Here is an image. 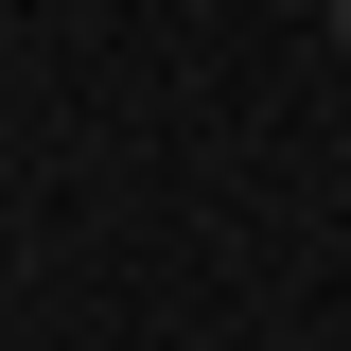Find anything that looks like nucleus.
<instances>
[{
  "mask_svg": "<svg viewBox=\"0 0 351 351\" xmlns=\"http://www.w3.org/2000/svg\"><path fill=\"white\" fill-rule=\"evenodd\" d=\"M334 36H351V0H334Z\"/></svg>",
  "mask_w": 351,
  "mask_h": 351,
  "instance_id": "f257e3e1",
  "label": "nucleus"
}]
</instances>
